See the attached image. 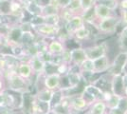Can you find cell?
Masks as SVG:
<instances>
[{
    "mask_svg": "<svg viewBox=\"0 0 127 114\" xmlns=\"http://www.w3.org/2000/svg\"><path fill=\"white\" fill-rule=\"evenodd\" d=\"M123 96H125L127 98V85H125L124 87V91H123Z\"/></svg>",
    "mask_w": 127,
    "mask_h": 114,
    "instance_id": "cell-32",
    "label": "cell"
},
{
    "mask_svg": "<svg viewBox=\"0 0 127 114\" xmlns=\"http://www.w3.org/2000/svg\"><path fill=\"white\" fill-rule=\"evenodd\" d=\"M119 16L121 18V26H122V27L127 26V9H125V10H120Z\"/></svg>",
    "mask_w": 127,
    "mask_h": 114,
    "instance_id": "cell-27",
    "label": "cell"
},
{
    "mask_svg": "<svg viewBox=\"0 0 127 114\" xmlns=\"http://www.w3.org/2000/svg\"><path fill=\"white\" fill-rule=\"evenodd\" d=\"M84 48H85L86 58H89L93 61L98 58H101L104 55H108V50H109L108 45L106 42H101V43L87 46Z\"/></svg>",
    "mask_w": 127,
    "mask_h": 114,
    "instance_id": "cell-4",
    "label": "cell"
},
{
    "mask_svg": "<svg viewBox=\"0 0 127 114\" xmlns=\"http://www.w3.org/2000/svg\"><path fill=\"white\" fill-rule=\"evenodd\" d=\"M91 30H90L89 26L87 23H85V25H83L82 27H80L78 30H76L73 34L71 35L70 39L75 40L77 43L82 44L85 41H88L91 38Z\"/></svg>",
    "mask_w": 127,
    "mask_h": 114,
    "instance_id": "cell-12",
    "label": "cell"
},
{
    "mask_svg": "<svg viewBox=\"0 0 127 114\" xmlns=\"http://www.w3.org/2000/svg\"><path fill=\"white\" fill-rule=\"evenodd\" d=\"M111 68V60L108 55H104L101 58L94 60V72L96 74H103L108 72Z\"/></svg>",
    "mask_w": 127,
    "mask_h": 114,
    "instance_id": "cell-13",
    "label": "cell"
},
{
    "mask_svg": "<svg viewBox=\"0 0 127 114\" xmlns=\"http://www.w3.org/2000/svg\"><path fill=\"white\" fill-rule=\"evenodd\" d=\"M85 24V20L82 14H74L70 17L68 20H66L64 23L63 29L70 38L76 30H78L80 27H82Z\"/></svg>",
    "mask_w": 127,
    "mask_h": 114,
    "instance_id": "cell-8",
    "label": "cell"
},
{
    "mask_svg": "<svg viewBox=\"0 0 127 114\" xmlns=\"http://www.w3.org/2000/svg\"><path fill=\"white\" fill-rule=\"evenodd\" d=\"M102 92L103 91L97 86L93 85V84H87V85H85V87L81 92V95L85 98L86 102L89 104L90 106L95 101L102 98Z\"/></svg>",
    "mask_w": 127,
    "mask_h": 114,
    "instance_id": "cell-7",
    "label": "cell"
},
{
    "mask_svg": "<svg viewBox=\"0 0 127 114\" xmlns=\"http://www.w3.org/2000/svg\"><path fill=\"white\" fill-rule=\"evenodd\" d=\"M29 63L32 67V70L33 74H36V75H45V71H46V65L47 63L44 61V60L39 56H32L30 57L29 59Z\"/></svg>",
    "mask_w": 127,
    "mask_h": 114,
    "instance_id": "cell-14",
    "label": "cell"
},
{
    "mask_svg": "<svg viewBox=\"0 0 127 114\" xmlns=\"http://www.w3.org/2000/svg\"><path fill=\"white\" fill-rule=\"evenodd\" d=\"M69 106L72 114H83L87 111L89 108V104L86 102L85 98L79 93L69 96Z\"/></svg>",
    "mask_w": 127,
    "mask_h": 114,
    "instance_id": "cell-6",
    "label": "cell"
},
{
    "mask_svg": "<svg viewBox=\"0 0 127 114\" xmlns=\"http://www.w3.org/2000/svg\"><path fill=\"white\" fill-rule=\"evenodd\" d=\"M54 92H55L54 90H50V89L46 88V87H42L40 89H37L36 93L34 94V98L38 101L51 104Z\"/></svg>",
    "mask_w": 127,
    "mask_h": 114,
    "instance_id": "cell-19",
    "label": "cell"
},
{
    "mask_svg": "<svg viewBox=\"0 0 127 114\" xmlns=\"http://www.w3.org/2000/svg\"><path fill=\"white\" fill-rule=\"evenodd\" d=\"M64 9L67 10L73 15L74 14H82V9H81L80 0H70L67 6Z\"/></svg>",
    "mask_w": 127,
    "mask_h": 114,
    "instance_id": "cell-23",
    "label": "cell"
},
{
    "mask_svg": "<svg viewBox=\"0 0 127 114\" xmlns=\"http://www.w3.org/2000/svg\"><path fill=\"white\" fill-rule=\"evenodd\" d=\"M15 71L18 75L21 76L22 78H24L25 80H28V81H30L33 75L32 67L30 65L29 61H20Z\"/></svg>",
    "mask_w": 127,
    "mask_h": 114,
    "instance_id": "cell-17",
    "label": "cell"
},
{
    "mask_svg": "<svg viewBox=\"0 0 127 114\" xmlns=\"http://www.w3.org/2000/svg\"><path fill=\"white\" fill-rule=\"evenodd\" d=\"M66 49L67 48L65 46V42L60 40L57 37L52 38V39H50L49 42H47V51L52 57L61 56Z\"/></svg>",
    "mask_w": 127,
    "mask_h": 114,
    "instance_id": "cell-10",
    "label": "cell"
},
{
    "mask_svg": "<svg viewBox=\"0 0 127 114\" xmlns=\"http://www.w3.org/2000/svg\"><path fill=\"white\" fill-rule=\"evenodd\" d=\"M4 77V70L3 68L0 66V78H3Z\"/></svg>",
    "mask_w": 127,
    "mask_h": 114,
    "instance_id": "cell-31",
    "label": "cell"
},
{
    "mask_svg": "<svg viewBox=\"0 0 127 114\" xmlns=\"http://www.w3.org/2000/svg\"><path fill=\"white\" fill-rule=\"evenodd\" d=\"M80 73H95L94 72V61L89 59V58H85L78 67Z\"/></svg>",
    "mask_w": 127,
    "mask_h": 114,
    "instance_id": "cell-21",
    "label": "cell"
},
{
    "mask_svg": "<svg viewBox=\"0 0 127 114\" xmlns=\"http://www.w3.org/2000/svg\"><path fill=\"white\" fill-rule=\"evenodd\" d=\"M21 3L23 4H26V3H31V2H33V1H36V0H19Z\"/></svg>",
    "mask_w": 127,
    "mask_h": 114,
    "instance_id": "cell-30",
    "label": "cell"
},
{
    "mask_svg": "<svg viewBox=\"0 0 127 114\" xmlns=\"http://www.w3.org/2000/svg\"><path fill=\"white\" fill-rule=\"evenodd\" d=\"M4 77L8 83V89L17 92L29 91V82L16 73L15 71H4Z\"/></svg>",
    "mask_w": 127,
    "mask_h": 114,
    "instance_id": "cell-2",
    "label": "cell"
},
{
    "mask_svg": "<svg viewBox=\"0 0 127 114\" xmlns=\"http://www.w3.org/2000/svg\"><path fill=\"white\" fill-rule=\"evenodd\" d=\"M80 4L82 9V15H85L93 9L96 4V0H80Z\"/></svg>",
    "mask_w": 127,
    "mask_h": 114,
    "instance_id": "cell-24",
    "label": "cell"
},
{
    "mask_svg": "<svg viewBox=\"0 0 127 114\" xmlns=\"http://www.w3.org/2000/svg\"><path fill=\"white\" fill-rule=\"evenodd\" d=\"M23 7H24V10L30 13L32 16H42V11H43V6L40 5L37 1H33L31 3H26V4H23L21 3Z\"/></svg>",
    "mask_w": 127,
    "mask_h": 114,
    "instance_id": "cell-20",
    "label": "cell"
},
{
    "mask_svg": "<svg viewBox=\"0 0 127 114\" xmlns=\"http://www.w3.org/2000/svg\"><path fill=\"white\" fill-rule=\"evenodd\" d=\"M127 64V51L121 50L114 59L111 61V68L109 70V73L111 75L115 74H122L125 71V67Z\"/></svg>",
    "mask_w": 127,
    "mask_h": 114,
    "instance_id": "cell-5",
    "label": "cell"
},
{
    "mask_svg": "<svg viewBox=\"0 0 127 114\" xmlns=\"http://www.w3.org/2000/svg\"><path fill=\"white\" fill-rule=\"evenodd\" d=\"M4 90V81L2 78H0V93Z\"/></svg>",
    "mask_w": 127,
    "mask_h": 114,
    "instance_id": "cell-29",
    "label": "cell"
},
{
    "mask_svg": "<svg viewBox=\"0 0 127 114\" xmlns=\"http://www.w3.org/2000/svg\"><path fill=\"white\" fill-rule=\"evenodd\" d=\"M92 12H93V16L95 18V20L111 16V15L116 13V12L112 11L110 9H108L107 7H105L102 4H100V3H96L94 5L93 9H92Z\"/></svg>",
    "mask_w": 127,
    "mask_h": 114,
    "instance_id": "cell-16",
    "label": "cell"
},
{
    "mask_svg": "<svg viewBox=\"0 0 127 114\" xmlns=\"http://www.w3.org/2000/svg\"><path fill=\"white\" fill-rule=\"evenodd\" d=\"M118 109H120L123 114L127 113V98L125 96H122L120 103L118 105Z\"/></svg>",
    "mask_w": 127,
    "mask_h": 114,
    "instance_id": "cell-26",
    "label": "cell"
},
{
    "mask_svg": "<svg viewBox=\"0 0 127 114\" xmlns=\"http://www.w3.org/2000/svg\"><path fill=\"white\" fill-rule=\"evenodd\" d=\"M125 87V82L123 73L122 74H115L111 76V81H110V91L119 96H123Z\"/></svg>",
    "mask_w": 127,
    "mask_h": 114,
    "instance_id": "cell-11",
    "label": "cell"
},
{
    "mask_svg": "<svg viewBox=\"0 0 127 114\" xmlns=\"http://www.w3.org/2000/svg\"><path fill=\"white\" fill-rule=\"evenodd\" d=\"M2 44H3V35H1V34H0V48H1Z\"/></svg>",
    "mask_w": 127,
    "mask_h": 114,
    "instance_id": "cell-33",
    "label": "cell"
},
{
    "mask_svg": "<svg viewBox=\"0 0 127 114\" xmlns=\"http://www.w3.org/2000/svg\"><path fill=\"white\" fill-rule=\"evenodd\" d=\"M127 9V0H120L119 2V11Z\"/></svg>",
    "mask_w": 127,
    "mask_h": 114,
    "instance_id": "cell-28",
    "label": "cell"
},
{
    "mask_svg": "<svg viewBox=\"0 0 127 114\" xmlns=\"http://www.w3.org/2000/svg\"><path fill=\"white\" fill-rule=\"evenodd\" d=\"M33 32L36 35H39L40 37H44L45 39H52L55 38L59 34V32L62 27L50 25L45 22H40L36 24H32Z\"/></svg>",
    "mask_w": 127,
    "mask_h": 114,
    "instance_id": "cell-3",
    "label": "cell"
},
{
    "mask_svg": "<svg viewBox=\"0 0 127 114\" xmlns=\"http://www.w3.org/2000/svg\"><path fill=\"white\" fill-rule=\"evenodd\" d=\"M42 22L45 23H48L50 25H54V26H60V23L62 21L61 16H60V13H54V14H48V15H44L41 16Z\"/></svg>",
    "mask_w": 127,
    "mask_h": 114,
    "instance_id": "cell-22",
    "label": "cell"
},
{
    "mask_svg": "<svg viewBox=\"0 0 127 114\" xmlns=\"http://www.w3.org/2000/svg\"><path fill=\"white\" fill-rule=\"evenodd\" d=\"M126 71V72H127V64H126V67H125V71Z\"/></svg>",
    "mask_w": 127,
    "mask_h": 114,
    "instance_id": "cell-34",
    "label": "cell"
},
{
    "mask_svg": "<svg viewBox=\"0 0 127 114\" xmlns=\"http://www.w3.org/2000/svg\"><path fill=\"white\" fill-rule=\"evenodd\" d=\"M62 79H63V76L59 74L58 72L45 74L44 80H43L44 87L48 88L50 90H54V91L58 90L62 87Z\"/></svg>",
    "mask_w": 127,
    "mask_h": 114,
    "instance_id": "cell-9",
    "label": "cell"
},
{
    "mask_svg": "<svg viewBox=\"0 0 127 114\" xmlns=\"http://www.w3.org/2000/svg\"><path fill=\"white\" fill-rule=\"evenodd\" d=\"M88 25H91L95 28L99 34L111 36L117 33L119 27L121 26V18L119 16V14L115 13L111 16L99 19V20H94Z\"/></svg>",
    "mask_w": 127,
    "mask_h": 114,
    "instance_id": "cell-1",
    "label": "cell"
},
{
    "mask_svg": "<svg viewBox=\"0 0 127 114\" xmlns=\"http://www.w3.org/2000/svg\"><path fill=\"white\" fill-rule=\"evenodd\" d=\"M119 2L120 0H96V3L104 5L114 12L119 10Z\"/></svg>",
    "mask_w": 127,
    "mask_h": 114,
    "instance_id": "cell-25",
    "label": "cell"
},
{
    "mask_svg": "<svg viewBox=\"0 0 127 114\" xmlns=\"http://www.w3.org/2000/svg\"><path fill=\"white\" fill-rule=\"evenodd\" d=\"M107 107L103 100H97L89 106L85 114H107Z\"/></svg>",
    "mask_w": 127,
    "mask_h": 114,
    "instance_id": "cell-18",
    "label": "cell"
},
{
    "mask_svg": "<svg viewBox=\"0 0 127 114\" xmlns=\"http://www.w3.org/2000/svg\"><path fill=\"white\" fill-rule=\"evenodd\" d=\"M69 53H70V66L73 67H79L80 64L86 58L84 47H78L69 49Z\"/></svg>",
    "mask_w": 127,
    "mask_h": 114,
    "instance_id": "cell-15",
    "label": "cell"
}]
</instances>
